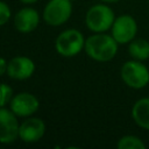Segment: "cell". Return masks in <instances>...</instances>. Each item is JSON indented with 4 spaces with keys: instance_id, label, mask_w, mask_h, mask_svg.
<instances>
[{
    "instance_id": "52a82bcc",
    "label": "cell",
    "mask_w": 149,
    "mask_h": 149,
    "mask_svg": "<svg viewBox=\"0 0 149 149\" xmlns=\"http://www.w3.org/2000/svg\"><path fill=\"white\" fill-rule=\"evenodd\" d=\"M40 107V101L37 97L29 92H20L13 95L9 108L17 118H28L37 112Z\"/></svg>"
},
{
    "instance_id": "ac0fdd59",
    "label": "cell",
    "mask_w": 149,
    "mask_h": 149,
    "mask_svg": "<svg viewBox=\"0 0 149 149\" xmlns=\"http://www.w3.org/2000/svg\"><path fill=\"white\" fill-rule=\"evenodd\" d=\"M22 3H26V5H30V3H35L36 1H38V0H20Z\"/></svg>"
},
{
    "instance_id": "ffe728a7",
    "label": "cell",
    "mask_w": 149,
    "mask_h": 149,
    "mask_svg": "<svg viewBox=\"0 0 149 149\" xmlns=\"http://www.w3.org/2000/svg\"><path fill=\"white\" fill-rule=\"evenodd\" d=\"M70 1H76V0H70Z\"/></svg>"
},
{
    "instance_id": "5bb4252c",
    "label": "cell",
    "mask_w": 149,
    "mask_h": 149,
    "mask_svg": "<svg viewBox=\"0 0 149 149\" xmlns=\"http://www.w3.org/2000/svg\"><path fill=\"white\" fill-rule=\"evenodd\" d=\"M116 147H118V149H146L144 142L135 135L122 136L118 141Z\"/></svg>"
},
{
    "instance_id": "e0dca14e",
    "label": "cell",
    "mask_w": 149,
    "mask_h": 149,
    "mask_svg": "<svg viewBox=\"0 0 149 149\" xmlns=\"http://www.w3.org/2000/svg\"><path fill=\"white\" fill-rule=\"evenodd\" d=\"M7 68H8V62L5 58L0 57V77L7 73Z\"/></svg>"
},
{
    "instance_id": "5b68a950",
    "label": "cell",
    "mask_w": 149,
    "mask_h": 149,
    "mask_svg": "<svg viewBox=\"0 0 149 149\" xmlns=\"http://www.w3.org/2000/svg\"><path fill=\"white\" fill-rule=\"evenodd\" d=\"M72 14V1L70 0H50L42 13L43 21L52 27L64 24Z\"/></svg>"
},
{
    "instance_id": "7a4b0ae2",
    "label": "cell",
    "mask_w": 149,
    "mask_h": 149,
    "mask_svg": "<svg viewBox=\"0 0 149 149\" xmlns=\"http://www.w3.org/2000/svg\"><path fill=\"white\" fill-rule=\"evenodd\" d=\"M115 20L114 12L105 3H97L88 8L85 15V24L93 33H105L112 28Z\"/></svg>"
},
{
    "instance_id": "277c9868",
    "label": "cell",
    "mask_w": 149,
    "mask_h": 149,
    "mask_svg": "<svg viewBox=\"0 0 149 149\" xmlns=\"http://www.w3.org/2000/svg\"><path fill=\"white\" fill-rule=\"evenodd\" d=\"M85 45L83 34L77 29L63 30L55 41L56 51L63 57H73L78 55Z\"/></svg>"
},
{
    "instance_id": "3957f363",
    "label": "cell",
    "mask_w": 149,
    "mask_h": 149,
    "mask_svg": "<svg viewBox=\"0 0 149 149\" xmlns=\"http://www.w3.org/2000/svg\"><path fill=\"white\" fill-rule=\"evenodd\" d=\"M123 83L135 90L143 88L149 83V70L141 61H128L123 63L120 70Z\"/></svg>"
},
{
    "instance_id": "7c38bea8",
    "label": "cell",
    "mask_w": 149,
    "mask_h": 149,
    "mask_svg": "<svg viewBox=\"0 0 149 149\" xmlns=\"http://www.w3.org/2000/svg\"><path fill=\"white\" fill-rule=\"evenodd\" d=\"M132 118L139 127L149 130V98H141L133 105Z\"/></svg>"
},
{
    "instance_id": "30bf717a",
    "label": "cell",
    "mask_w": 149,
    "mask_h": 149,
    "mask_svg": "<svg viewBox=\"0 0 149 149\" xmlns=\"http://www.w3.org/2000/svg\"><path fill=\"white\" fill-rule=\"evenodd\" d=\"M35 72V63L27 56H15L8 62L7 74L15 80L30 78Z\"/></svg>"
},
{
    "instance_id": "9c48e42d",
    "label": "cell",
    "mask_w": 149,
    "mask_h": 149,
    "mask_svg": "<svg viewBox=\"0 0 149 149\" xmlns=\"http://www.w3.org/2000/svg\"><path fill=\"white\" fill-rule=\"evenodd\" d=\"M45 134V123L40 118L26 119L20 123L19 137L24 143H35L40 141Z\"/></svg>"
},
{
    "instance_id": "9a60e30c",
    "label": "cell",
    "mask_w": 149,
    "mask_h": 149,
    "mask_svg": "<svg viewBox=\"0 0 149 149\" xmlns=\"http://www.w3.org/2000/svg\"><path fill=\"white\" fill-rule=\"evenodd\" d=\"M13 98V88L5 83H0V107H5Z\"/></svg>"
},
{
    "instance_id": "4fadbf2b",
    "label": "cell",
    "mask_w": 149,
    "mask_h": 149,
    "mask_svg": "<svg viewBox=\"0 0 149 149\" xmlns=\"http://www.w3.org/2000/svg\"><path fill=\"white\" fill-rule=\"evenodd\" d=\"M129 55L136 61H147L149 58V42L143 38H134L128 47Z\"/></svg>"
},
{
    "instance_id": "6da1fadb",
    "label": "cell",
    "mask_w": 149,
    "mask_h": 149,
    "mask_svg": "<svg viewBox=\"0 0 149 149\" xmlns=\"http://www.w3.org/2000/svg\"><path fill=\"white\" fill-rule=\"evenodd\" d=\"M118 44L112 35L95 33L85 40L84 50L90 58L97 62H108L115 57Z\"/></svg>"
},
{
    "instance_id": "d6986e66",
    "label": "cell",
    "mask_w": 149,
    "mask_h": 149,
    "mask_svg": "<svg viewBox=\"0 0 149 149\" xmlns=\"http://www.w3.org/2000/svg\"><path fill=\"white\" fill-rule=\"evenodd\" d=\"M102 2H106V3H114V2H118L119 0H101Z\"/></svg>"
},
{
    "instance_id": "8fae6325",
    "label": "cell",
    "mask_w": 149,
    "mask_h": 149,
    "mask_svg": "<svg viewBox=\"0 0 149 149\" xmlns=\"http://www.w3.org/2000/svg\"><path fill=\"white\" fill-rule=\"evenodd\" d=\"M40 23V14L31 7L20 9L14 16V27L17 31L28 34L34 31Z\"/></svg>"
},
{
    "instance_id": "ba28073f",
    "label": "cell",
    "mask_w": 149,
    "mask_h": 149,
    "mask_svg": "<svg viewBox=\"0 0 149 149\" xmlns=\"http://www.w3.org/2000/svg\"><path fill=\"white\" fill-rule=\"evenodd\" d=\"M19 121L17 116L10 111V108L0 107V143L9 144L19 137Z\"/></svg>"
},
{
    "instance_id": "2e32d148",
    "label": "cell",
    "mask_w": 149,
    "mask_h": 149,
    "mask_svg": "<svg viewBox=\"0 0 149 149\" xmlns=\"http://www.w3.org/2000/svg\"><path fill=\"white\" fill-rule=\"evenodd\" d=\"M10 15H12V12H10L9 6L6 2L0 0V26L6 24L9 21Z\"/></svg>"
},
{
    "instance_id": "8992f818",
    "label": "cell",
    "mask_w": 149,
    "mask_h": 149,
    "mask_svg": "<svg viewBox=\"0 0 149 149\" xmlns=\"http://www.w3.org/2000/svg\"><path fill=\"white\" fill-rule=\"evenodd\" d=\"M112 36L119 44L132 42L137 33V23L130 15L123 14L115 17L112 26Z\"/></svg>"
}]
</instances>
